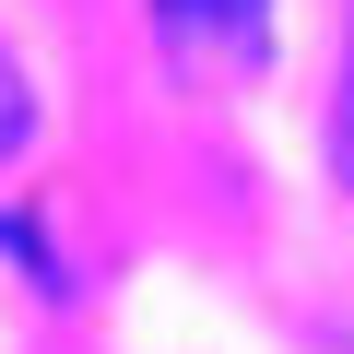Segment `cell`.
I'll use <instances>...</instances> for the list:
<instances>
[{
  "label": "cell",
  "instance_id": "obj_1",
  "mask_svg": "<svg viewBox=\"0 0 354 354\" xmlns=\"http://www.w3.org/2000/svg\"><path fill=\"white\" fill-rule=\"evenodd\" d=\"M153 12L189 36V48H225V59H248V48H260V24H272V0H153Z\"/></svg>",
  "mask_w": 354,
  "mask_h": 354
},
{
  "label": "cell",
  "instance_id": "obj_2",
  "mask_svg": "<svg viewBox=\"0 0 354 354\" xmlns=\"http://www.w3.org/2000/svg\"><path fill=\"white\" fill-rule=\"evenodd\" d=\"M24 130H36V83L0 59V153H24Z\"/></svg>",
  "mask_w": 354,
  "mask_h": 354
}]
</instances>
